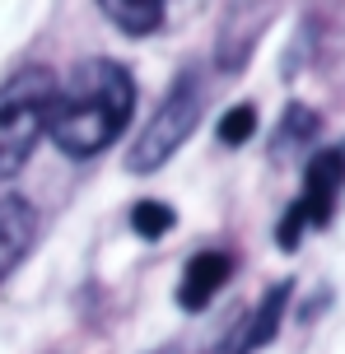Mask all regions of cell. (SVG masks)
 <instances>
[{
  "label": "cell",
  "instance_id": "obj_4",
  "mask_svg": "<svg viewBox=\"0 0 345 354\" xmlns=\"http://www.w3.org/2000/svg\"><path fill=\"white\" fill-rule=\"evenodd\" d=\"M345 187V154L341 149H317L304 173V196L290 205L285 224H280V248H294L304 229H322L336 210V196Z\"/></svg>",
  "mask_w": 345,
  "mask_h": 354
},
{
  "label": "cell",
  "instance_id": "obj_3",
  "mask_svg": "<svg viewBox=\"0 0 345 354\" xmlns=\"http://www.w3.org/2000/svg\"><path fill=\"white\" fill-rule=\"evenodd\" d=\"M201 122V80L192 71H182L173 84H168L164 103L154 107L149 126L140 131V140L131 145L127 168L131 173H159L182 145L192 140V131Z\"/></svg>",
  "mask_w": 345,
  "mask_h": 354
},
{
  "label": "cell",
  "instance_id": "obj_2",
  "mask_svg": "<svg viewBox=\"0 0 345 354\" xmlns=\"http://www.w3.org/2000/svg\"><path fill=\"white\" fill-rule=\"evenodd\" d=\"M52 93H56V80L42 66H28V71L10 75L0 84V182H10L33 159L37 140L47 136Z\"/></svg>",
  "mask_w": 345,
  "mask_h": 354
},
{
  "label": "cell",
  "instance_id": "obj_5",
  "mask_svg": "<svg viewBox=\"0 0 345 354\" xmlns=\"http://www.w3.org/2000/svg\"><path fill=\"white\" fill-rule=\"evenodd\" d=\"M229 275H234V257L229 252H201V257H192L187 270H182V284H178V303L187 313L210 308V299L229 284Z\"/></svg>",
  "mask_w": 345,
  "mask_h": 354
},
{
  "label": "cell",
  "instance_id": "obj_11",
  "mask_svg": "<svg viewBox=\"0 0 345 354\" xmlns=\"http://www.w3.org/2000/svg\"><path fill=\"white\" fill-rule=\"evenodd\" d=\"M159 354H173V350H159Z\"/></svg>",
  "mask_w": 345,
  "mask_h": 354
},
{
  "label": "cell",
  "instance_id": "obj_9",
  "mask_svg": "<svg viewBox=\"0 0 345 354\" xmlns=\"http://www.w3.org/2000/svg\"><path fill=\"white\" fill-rule=\"evenodd\" d=\"M173 224H178V210L164 201H136L131 205V229L140 238H164V233H173Z\"/></svg>",
  "mask_w": 345,
  "mask_h": 354
},
{
  "label": "cell",
  "instance_id": "obj_6",
  "mask_svg": "<svg viewBox=\"0 0 345 354\" xmlns=\"http://www.w3.org/2000/svg\"><path fill=\"white\" fill-rule=\"evenodd\" d=\"M37 238V210L24 196H0V280L15 270Z\"/></svg>",
  "mask_w": 345,
  "mask_h": 354
},
{
  "label": "cell",
  "instance_id": "obj_7",
  "mask_svg": "<svg viewBox=\"0 0 345 354\" xmlns=\"http://www.w3.org/2000/svg\"><path fill=\"white\" fill-rule=\"evenodd\" d=\"M285 303H290V284H275L271 294L257 303V313L248 317L238 345H234V350H224V354H252V350H261V345H271L275 331H280V317H285Z\"/></svg>",
  "mask_w": 345,
  "mask_h": 354
},
{
  "label": "cell",
  "instance_id": "obj_1",
  "mask_svg": "<svg viewBox=\"0 0 345 354\" xmlns=\"http://www.w3.org/2000/svg\"><path fill=\"white\" fill-rule=\"evenodd\" d=\"M136 117V80L127 66L108 56L80 61L66 84H56L52 112H47V136L61 154L93 159L103 154Z\"/></svg>",
  "mask_w": 345,
  "mask_h": 354
},
{
  "label": "cell",
  "instance_id": "obj_10",
  "mask_svg": "<svg viewBox=\"0 0 345 354\" xmlns=\"http://www.w3.org/2000/svg\"><path fill=\"white\" fill-rule=\"evenodd\" d=\"M252 131H257V107L252 103H238V107H229L224 117H219V126H215V136H219V145H248L252 140Z\"/></svg>",
  "mask_w": 345,
  "mask_h": 354
},
{
  "label": "cell",
  "instance_id": "obj_8",
  "mask_svg": "<svg viewBox=\"0 0 345 354\" xmlns=\"http://www.w3.org/2000/svg\"><path fill=\"white\" fill-rule=\"evenodd\" d=\"M98 10L131 37H149L164 24V0H98Z\"/></svg>",
  "mask_w": 345,
  "mask_h": 354
}]
</instances>
